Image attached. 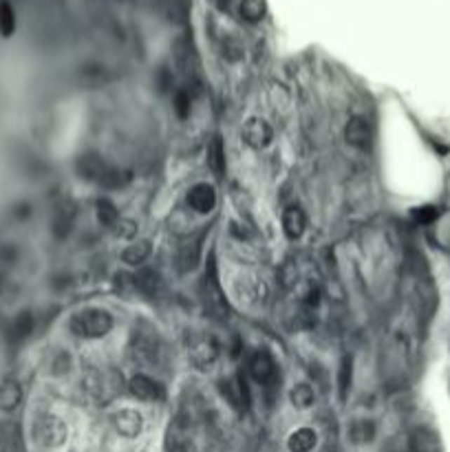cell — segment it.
<instances>
[{
	"instance_id": "24",
	"label": "cell",
	"mask_w": 450,
	"mask_h": 452,
	"mask_svg": "<svg viewBox=\"0 0 450 452\" xmlns=\"http://www.w3.org/2000/svg\"><path fill=\"white\" fill-rule=\"evenodd\" d=\"M97 219H100V223L102 225H107V228H111L113 230V225L122 219L119 217V210L115 207V203L113 201H109V199H100L97 201Z\"/></svg>"
},
{
	"instance_id": "8",
	"label": "cell",
	"mask_w": 450,
	"mask_h": 452,
	"mask_svg": "<svg viewBox=\"0 0 450 452\" xmlns=\"http://www.w3.org/2000/svg\"><path fill=\"white\" fill-rule=\"evenodd\" d=\"M111 424H113L117 434L132 439V437H137L144 430V417L139 411H135V409H122L111 417Z\"/></svg>"
},
{
	"instance_id": "11",
	"label": "cell",
	"mask_w": 450,
	"mask_h": 452,
	"mask_svg": "<svg viewBox=\"0 0 450 452\" xmlns=\"http://www.w3.org/2000/svg\"><path fill=\"white\" fill-rule=\"evenodd\" d=\"M119 382H122V378H117V375H115L113 371L95 373L93 378L88 380V390H91V395H95V397L109 399V397L117 395Z\"/></svg>"
},
{
	"instance_id": "7",
	"label": "cell",
	"mask_w": 450,
	"mask_h": 452,
	"mask_svg": "<svg viewBox=\"0 0 450 452\" xmlns=\"http://www.w3.org/2000/svg\"><path fill=\"white\" fill-rule=\"evenodd\" d=\"M128 390H130L132 397H137L142 402H161L163 395H166L163 393V386L146 373L132 375L130 382H128Z\"/></svg>"
},
{
	"instance_id": "2",
	"label": "cell",
	"mask_w": 450,
	"mask_h": 452,
	"mask_svg": "<svg viewBox=\"0 0 450 452\" xmlns=\"http://www.w3.org/2000/svg\"><path fill=\"white\" fill-rule=\"evenodd\" d=\"M113 315L109 309H102V307H86L80 309L71 315L69 320V329L73 331L78 338L84 340H97L104 338L107 334H111L113 329Z\"/></svg>"
},
{
	"instance_id": "18",
	"label": "cell",
	"mask_w": 450,
	"mask_h": 452,
	"mask_svg": "<svg viewBox=\"0 0 450 452\" xmlns=\"http://www.w3.org/2000/svg\"><path fill=\"white\" fill-rule=\"evenodd\" d=\"M318 444V434L313 432L311 428H298L296 432L289 434L287 439V448L289 452H311Z\"/></svg>"
},
{
	"instance_id": "14",
	"label": "cell",
	"mask_w": 450,
	"mask_h": 452,
	"mask_svg": "<svg viewBox=\"0 0 450 452\" xmlns=\"http://www.w3.org/2000/svg\"><path fill=\"white\" fill-rule=\"evenodd\" d=\"M135 287L148 298H159L163 294V280L155 269H142L135 274Z\"/></svg>"
},
{
	"instance_id": "20",
	"label": "cell",
	"mask_w": 450,
	"mask_h": 452,
	"mask_svg": "<svg viewBox=\"0 0 450 452\" xmlns=\"http://www.w3.org/2000/svg\"><path fill=\"white\" fill-rule=\"evenodd\" d=\"M236 292L247 305H257L265 298V285L259 278H243V282L236 285Z\"/></svg>"
},
{
	"instance_id": "1",
	"label": "cell",
	"mask_w": 450,
	"mask_h": 452,
	"mask_svg": "<svg viewBox=\"0 0 450 452\" xmlns=\"http://www.w3.org/2000/svg\"><path fill=\"white\" fill-rule=\"evenodd\" d=\"M78 172L82 179L93 181L102 188H122L130 181V172L115 168L100 155H82L78 159Z\"/></svg>"
},
{
	"instance_id": "21",
	"label": "cell",
	"mask_w": 450,
	"mask_h": 452,
	"mask_svg": "<svg viewBox=\"0 0 450 452\" xmlns=\"http://www.w3.org/2000/svg\"><path fill=\"white\" fill-rule=\"evenodd\" d=\"M207 165L217 177H221L225 172V148L219 137H214L207 146Z\"/></svg>"
},
{
	"instance_id": "3",
	"label": "cell",
	"mask_w": 450,
	"mask_h": 452,
	"mask_svg": "<svg viewBox=\"0 0 450 452\" xmlns=\"http://www.w3.org/2000/svg\"><path fill=\"white\" fill-rule=\"evenodd\" d=\"M69 428L64 426V421L55 417V415H44L38 419L36 424V439L44 448H57L67 441Z\"/></svg>"
},
{
	"instance_id": "26",
	"label": "cell",
	"mask_w": 450,
	"mask_h": 452,
	"mask_svg": "<svg viewBox=\"0 0 450 452\" xmlns=\"http://www.w3.org/2000/svg\"><path fill=\"white\" fill-rule=\"evenodd\" d=\"M351 386V357H344L340 364V378H338V388H340V399L347 397V390Z\"/></svg>"
},
{
	"instance_id": "25",
	"label": "cell",
	"mask_w": 450,
	"mask_h": 452,
	"mask_svg": "<svg viewBox=\"0 0 450 452\" xmlns=\"http://www.w3.org/2000/svg\"><path fill=\"white\" fill-rule=\"evenodd\" d=\"M13 32H16V13L9 3H0V34L9 38Z\"/></svg>"
},
{
	"instance_id": "22",
	"label": "cell",
	"mask_w": 450,
	"mask_h": 452,
	"mask_svg": "<svg viewBox=\"0 0 450 452\" xmlns=\"http://www.w3.org/2000/svg\"><path fill=\"white\" fill-rule=\"evenodd\" d=\"M265 13H267V0H241L243 20L257 25L265 18Z\"/></svg>"
},
{
	"instance_id": "6",
	"label": "cell",
	"mask_w": 450,
	"mask_h": 452,
	"mask_svg": "<svg viewBox=\"0 0 450 452\" xmlns=\"http://www.w3.org/2000/svg\"><path fill=\"white\" fill-rule=\"evenodd\" d=\"M250 375H252V380L257 384H261V386L274 384L276 375H278L274 357L269 355L267 351H257L250 357Z\"/></svg>"
},
{
	"instance_id": "10",
	"label": "cell",
	"mask_w": 450,
	"mask_h": 452,
	"mask_svg": "<svg viewBox=\"0 0 450 452\" xmlns=\"http://www.w3.org/2000/svg\"><path fill=\"white\" fill-rule=\"evenodd\" d=\"M223 395L228 397L230 406L236 411H245L252 397H250V388H247V382L243 375H234V378H228L223 380Z\"/></svg>"
},
{
	"instance_id": "19",
	"label": "cell",
	"mask_w": 450,
	"mask_h": 452,
	"mask_svg": "<svg viewBox=\"0 0 450 452\" xmlns=\"http://www.w3.org/2000/svg\"><path fill=\"white\" fill-rule=\"evenodd\" d=\"M289 399H292V406L298 411H309L313 404H316V390L311 388V384L307 382H300V384H294V388L289 390Z\"/></svg>"
},
{
	"instance_id": "23",
	"label": "cell",
	"mask_w": 450,
	"mask_h": 452,
	"mask_svg": "<svg viewBox=\"0 0 450 452\" xmlns=\"http://www.w3.org/2000/svg\"><path fill=\"white\" fill-rule=\"evenodd\" d=\"M32 331H34V315L29 313V311H22L18 313L16 318H13L11 322V336L16 338V340H25L32 336Z\"/></svg>"
},
{
	"instance_id": "16",
	"label": "cell",
	"mask_w": 450,
	"mask_h": 452,
	"mask_svg": "<svg viewBox=\"0 0 450 452\" xmlns=\"http://www.w3.org/2000/svg\"><path fill=\"white\" fill-rule=\"evenodd\" d=\"M150 254H153L150 240H132V243L126 245V249L122 252V261L130 267H139L150 259Z\"/></svg>"
},
{
	"instance_id": "27",
	"label": "cell",
	"mask_w": 450,
	"mask_h": 452,
	"mask_svg": "<svg viewBox=\"0 0 450 452\" xmlns=\"http://www.w3.org/2000/svg\"><path fill=\"white\" fill-rule=\"evenodd\" d=\"M113 232H115V236H119V238L132 240L135 236H137V223L128 221V219H119V221L113 225Z\"/></svg>"
},
{
	"instance_id": "12",
	"label": "cell",
	"mask_w": 450,
	"mask_h": 452,
	"mask_svg": "<svg viewBox=\"0 0 450 452\" xmlns=\"http://www.w3.org/2000/svg\"><path fill=\"white\" fill-rule=\"evenodd\" d=\"M305 228H307V219H305V212L300 207L292 205L282 212V232L289 240H298L300 236L305 234Z\"/></svg>"
},
{
	"instance_id": "28",
	"label": "cell",
	"mask_w": 450,
	"mask_h": 452,
	"mask_svg": "<svg viewBox=\"0 0 450 452\" xmlns=\"http://www.w3.org/2000/svg\"><path fill=\"white\" fill-rule=\"evenodd\" d=\"M437 217H439V210L435 207V205H422V207H415V210H413V219H415L419 225H428V223H432Z\"/></svg>"
},
{
	"instance_id": "5",
	"label": "cell",
	"mask_w": 450,
	"mask_h": 452,
	"mask_svg": "<svg viewBox=\"0 0 450 452\" xmlns=\"http://www.w3.org/2000/svg\"><path fill=\"white\" fill-rule=\"evenodd\" d=\"M186 203H188V207L192 210V212L210 214L217 207V190H214V186L205 184V181H201V184H194L186 194Z\"/></svg>"
},
{
	"instance_id": "13",
	"label": "cell",
	"mask_w": 450,
	"mask_h": 452,
	"mask_svg": "<svg viewBox=\"0 0 450 452\" xmlns=\"http://www.w3.org/2000/svg\"><path fill=\"white\" fill-rule=\"evenodd\" d=\"M159 355H161V349L153 338L135 336V346H132L135 362H142V364H159Z\"/></svg>"
},
{
	"instance_id": "29",
	"label": "cell",
	"mask_w": 450,
	"mask_h": 452,
	"mask_svg": "<svg viewBox=\"0 0 450 452\" xmlns=\"http://www.w3.org/2000/svg\"><path fill=\"white\" fill-rule=\"evenodd\" d=\"M175 111L182 119H186L190 115V93L188 90H179V93L175 95Z\"/></svg>"
},
{
	"instance_id": "15",
	"label": "cell",
	"mask_w": 450,
	"mask_h": 452,
	"mask_svg": "<svg viewBox=\"0 0 450 452\" xmlns=\"http://www.w3.org/2000/svg\"><path fill=\"white\" fill-rule=\"evenodd\" d=\"M344 137L353 148H367L371 144V126L362 117H351L347 128H344Z\"/></svg>"
},
{
	"instance_id": "9",
	"label": "cell",
	"mask_w": 450,
	"mask_h": 452,
	"mask_svg": "<svg viewBox=\"0 0 450 452\" xmlns=\"http://www.w3.org/2000/svg\"><path fill=\"white\" fill-rule=\"evenodd\" d=\"M188 355H190L194 367L205 369L210 364H214V359L219 357V346L210 336H199V338L192 340Z\"/></svg>"
},
{
	"instance_id": "4",
	"label": "cell",
	"mask_w": 450,
	"mask_h": 452,
	"mask_svg": "<svg viewBox=\"0 0 450 452\" xmlns=\"http://www.w3.org/2000/svg\"><path fill=\"white\" fill-rule=\"evenodd\" d=\"M243 142L254 150H265L274 142V128L263 117H250L243 124Z\"/></svg>"
},
{
	"instance_id": "17",
	"label": "cell",
	"mask_w": 450,
	"mask_h": 452,
	"mask_svg": "<svg viewBox=\"0 0 450 452\" xmlns=\"http://www.w3.org/2000/svg\"><path fill=\"white\" fill-rule=\"evenodd\" d=\"M22 402V388L16 380H5L0 384V411H16Z\"/></svg>"
}]
</instances>
